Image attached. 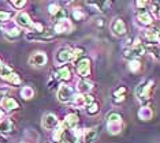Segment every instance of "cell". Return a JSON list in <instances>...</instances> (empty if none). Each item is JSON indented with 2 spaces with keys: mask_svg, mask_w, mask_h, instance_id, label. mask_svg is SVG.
<instances>
[{
  "mask_svg": "<svg viewBox=\"0 0 160 143\" xmlns=\"http://www.w3.org/2000/svg\"><path fill=\"white\" fill-rule=\"evenodd\" d=\"M55 36H53V33L51 31H32V33H28L26 34V38L30 40V41H49V40H52Z\"/></svg>",
  "mask_w": 160,
  "mask_h": 143,
  "instance_id": "obj_1",
  "label": "cell"
},
{
  "mask_svg": "<svg viewBox=\"0 0 160 143\" xmlns=\"http://www.w3.org/2000/svg\"><path fill=\"white\" fill-rule=\"evenodd\" d=\"M29 63L32 65H34V67H42L47 63V55L44 52H36L30 56Z\"/></svg>",
  "mask_w": 160,
  "mask_h": 143,
  "instance_id": "obj_2",
  "label": "cell"
},
{
  "mask_svg": "<svg viewBox=\"0 0 160 143\" xmlns=\"http://www.w3.org/2000/svg\"><path fill=\"white\" fill-rule=\"evenodd\" d=\"M58 98L60 102H68L72 100V90L71 87H68L67 85H62L59 91H58Z\"/></svg>",
  "mask_w": 160,
  "mask_h": 143,
  "instance_id": "obj_3",
  "label": "cell"
},
{
  "mask_svg": "<svg viewBox=\"0 0 160 143\" xmlns=\"http://www.w3.org/2000/svg\"><path fill=\"white\" fill-rule=\"evenodd\" d=\"M71 53H72V50H70L68 48H62V49H59L55 56L56 63L63 64V63H66V61L71 60Z\"/></svg>",
  "mask_w": 160,
  "mask_h": 143,
  "instance_id": "obj_4",
  "label": "cell"
},
{
  "mask_svg": "<svg viewBox=\"0 0 160 143\" xmlns=\"http://www.w3.org/2000/svg\"><path fill=\"white\" fill-rule=\"evenodd\" d=\"M41 124L45 130H53V128L58 126V117L55 115H52V113H47V115L42 117Z\"/></svg>",
  "mask_w": 160,
  "mask_h": 143,
  "instance_id": "obj_5",
  "label": "cell"
},
{
  "mask_svg": "<svg viewBox=\"0 0 160 143\" xmlns=\"http://www.w3.org/2000/svg\"><path fill=\"white\" fill-rule=\"evenodd\" d=\"M111 30L115 36H123L126 33V25L122 19H114L111 23Z\"/></svg>",
  "mask_w": 160,
  "mask_h": 143,
  "instance_id": "obj_6",
  "label": "cell"
},
{
  "mask_svg": "<svg viewBox=\"0 0 160 143\" xmlns=\"http://www.w3.org/2000/svg\"><path fill=\"white\" fill-rule=\"evenodd\" d=\"M17 25H19L21 27H33V22H32L30 17L26 12H19L15 18Z\"/></svg>",
  "mask_w": 160,
  "mask_h": 143,
  "instance_id": "obj_7",
  "label": "cell"
},
{
  "mask_svg": "<svg viewBox=\"0 0 160 143\" xmlns=\"http://www.w3.org/2000/svg\"><path fill=\"white\" fill-rule=\"evenodd\" d=\"M77 71L81 76H88L90 71V61L88 59H82L79 60V63L77 64Z\"/></svg>",
  "mask_w": 160,
  "mask_h": 143,
  "instance_id": "obj_8",
  "label": "cell"
},
{
  "mask_svg": "<svg viewBox=\"0 0 160 143\" xmlns=\"http://www.w3.org/2000/svg\"><path fill=\"white\" fill-rule=\"evenodd\" d=\"M48 11H49V14L52 15V18L55 21H63L64 19V11L60 8L59 6H56V4H51L48 7Z\"/></svg>",
  "mask_w": 160,
  "mask_h": 143,
  "instance_id": "obj_9",
  "label": "cell"
},
{
  "mask_svg": "<svg viewBox=\"0 0 160 143\" xmlns=\"http://www.w3.org/2000/svg\"><path fill=\"white\" fill-rule=\"evenodd\" d=\"M77 108H82V106H86V105H92L93 104V97L90 95H79V97H75L74 101H72Z\"/></svg>",
  "mask_w": 160,
  "mask_h": 143,
  "instance_id": "obj_10",
  "label": "cell"
},
{
  "mask_svg": "<svg viewBox=\"0 0 160 143\" xmlns=\"http://www.w3.org/2000/svg\"><path fill=\"white\" fill-rule=\"evenodd\" d=\"M2 105H3V108H4V111H7V112L15 111V109L19 108V104H18L14 98H10V97H6L4 100L2 101Z\"/></svg>",
  "mask_w": 160,
  "mask_h": 143,
  "instance_id": "obj_11",
  "label": "cell"
},
{
  "mask_svg": "<svg viewBox=\"0 0 160 143\" xmlns=\"http://www.w3.org/2000/svg\"><path fill=\"white\" fill-rule=\"evenodd\" d=\"M12 131V122L10 119H3L0 120V132L7 134Z\"/></svg>",
  "mask_w": 160,
  "mask_h": 143,
  "instance_id": "obj_12",
  "label": "cell"
},
{
  "mask_svg": "<svg viewBox=\"0 0 160 143\" xmlns=\"http://www.w3.org/2000/svg\"><path fill=\"white\" fill-rule=\"evenodd\" d=\"M138 21H141L142 25H151L152 23V18L145 10H140V12H138Z\"/></svg>",
  "mask_w": 160,
  "mask_h": 143,
  "instance_id": "obj_13",
  "label": "cell"
},
{
  "mask_svg": "<svg viewBox=\"0 0 160 143\" xmlns=\"http://www.w3.org/2000/svg\"><path fill=\"white\" fill-rule=\"evenodd\" d=\"M77 123H78L77 116H75V115H68V116L66 117V120H64V123H63V127L74 128L75 126H77Z\"/></svg>",
  "mask_w": 160,
  "mask_h": 143,
  "instance_id": "obj_14",
  "label": "cell"
},
{
  "mask_svg": "<svg viewBox=\"0 0 160 143\" xmlns=\"http://www.w3.org/2000/svg\"><path fill=\"white\" fill-rule=\"evenodd\" d=\"M78 90L81 91V93H88V91L92 90V83H90L89 80H79Z\"/></svg>",
  "mask_w": 160,
  "mask_h": 143,
  "instance_id": "obj_15",
  "label": "cell"
},
{
  "mask_svg": "<svg viewBox=\"0 0 160 143\" xmlns=\"http://www.w3.org/2000/svg\"><path fill=\"white\" fill-rule=\"evenodd\" d=\"M56 78L58 79H62V80H67L70 78V69L67 67H62L59 71L56 72Z\"/></svg>",
  "mask_w": 160,
  "mask_h": 143,
  "instance_id": "obj_16",
  "label": "cell"
},
{
  "mask_svg": "<svg viewBox=\"0 0 160 143\" xmlns=\"http://www.w3.org/2000/svg\"><path fill=\"white\" fill-rule=\"evenodd\" d=\"M12 69H11V67H8V65H6V64H3L2 65V67H0V78H2V79H7V78H8V76L10 75H11L12 74Z\"/></svg>",
  "mask_w": 160,
  "mask_h": 143,
  "instance_id": "obj_17",
  "label": "cell"
},
{
  "mask_svg": "<svg viewBox=\"0 0 160 143\" xmlns=\"http://www.w3.org/2000/svg\"><path fill=\"white\" fill-rule=\"evenodd\" d=\"M19 34H21V30L17 27H11L10 30L6 31V37L8 40H15V38L19 37Z\"/></svg>",
  "mask_w": 160,
  "mask_h": 143,
  "instance_id": "obj_18",
  "label": "cell"
},
{
  "mask_svg": "<svg viewBox=\"0 0 160 143\" xmlns=\"http://www.w3.org/2000/svg\"><path fill=\"white\" fill-rule=\"evenodd\" d=\"M96 130H89V131H86L85 132V143H93L94 142V139H96Z\"/></svg>",
  "mask_w": 160,
  "mask_h": 143,
  "instance_id": "obj_19",
  "label": "cell"
},
{
  "mask_svg": "<svg viewBox=\"0 0 160 143\" xmlns=\"http://www.w3.org/2000/svg\"><path fill=\"white\" fill-rule=\"evenodd\" d=\"M33 94H34V91L32 87H23V89L21 90V95H22L25 100H30V98L33 97Z\"/></svg>",
  "mask_w": 160,
  "mask_h": 143,
  "instance_id": "obj_20",
  "label": "cell"
},
{
  "mask_svg": "<svg viewBox=\"0 0 160 143\" xmlns=\"http://www.w3.org/2000/svg\"><path fill=\"white\" fill-rule=\"evenodd\" d=\"M6 80H7V82H8V83H11V85H15V86H18V85H19V83H21V78H19V76H18V75L15 74V72H12V74L10 75V76H8V78H7Z\"/></svg>",
  "mask_w": 160,
  "mask_h": 143,
  "instance_id": "obj_21",
  "label": "cell"
},
{
  "mask_svg": "<svg viewBox=\"0 0 160 143\" xmlns=\"http://www.w3.org/2000/svg\"><path fill=\"white\" fill-rule=\"evenodd\" d=\"M112 123H121V116L118 113H111L110 117H108V126Z\"/></svg>",
  "mask_w": 160,
  "mask_h": 143,
  "instance_id": "obj_22",
  "label": "cell"
},
{
  "mask_svg": "<svg viewBox=\"0 0 160 143\" xmlns=\"http://www.w3.org/2000/svg\"><path fill=\"white\" fill-rule=\"evenodd\" d=\"M12 14L11 12H7V11H0V23H4L11 18Z\"/></svg>",
  "mask_w": 160,
  "mask_h": 143,
  "instance_id": "obj_23",
  "label": "cell"
},
{
  "mask_svg": "<svg viewBox=\"0 0 160 143\" xmlns=\"http://www.w3.org/2000/svg\"><path fill=\"white\" fill-rule=\"evenodd\" d=\"M97 112H99V106H97L96 104L89 105V109H88V113H89V115H93V113H97Z\"/></svg>",
  "mask_w": 160,
  "mask_h": 143,
  "instance_id": "obj_24",
  "label": "cell"
},
{
  "mask_svg": "<svg viewBox=\"0 0 160 143\" xmlns=\"http://www.w3.org/2000/svg\"><path fill=\"white\" fill-rule=\"evenodd\" d=\"M26 4V2H11V6H14L15 8H22Z\"/></svg>",
  "mask_w": 160,
  "mask_h": 143,
  "instance_id": "obj_25",
  "label": "cell"
},
{
  "mask_svg": "<svg viewBox=\"0 0 160 143\" xmlns=\"http://www.w3.org/2000/svg\"><path fill=\"white\" fill-rule=\"evenodd\" d=\"M129 67H130V69H132V71H137V69L140 68V63H138V61H132Z\"/></svg>",
  "mask_w": 160,
  "mask_h": 143,
  "instance_id": "obj_26",
  "label": "cell"
},
{
  "mask_svg": "<svg viewBox=\"0 0 160 143\" xmlns=\"http://www.w3.org/2000/svg\"><path fill=\"white\" fill-rule=\"evenodd\" d=\"M4 94H6V91H4V90H0V101L4 100V98H3V97H4Z\"/></svg>",
  "mask_w": 160,
  "mask_h": 143,
  "instance_id": "obj_27",
  "label": "cell"
},
{
  "mask_svg": "<svg viewBox=\"0 0 160 143\" xmlns=\"http://www.w3.org/2000/svg\"><path fill=\"white\" fill-rule=\"evenodd\" d=\"M2 65H3V64H2V60H0V67H2Z\"/></svg>",
  "mask_w": 160,
  "mask_h": 143,
  "instance_id": "obj_28",
  "label": "cell"
},
{
  "mask_svg": "<svg viewBox=\"0 0 160 143\" xmlns=\"http://www.w3.org/2000/svg\"><path fill=\"white\" fill-rule=\"evenodd\" d=\"M159 17H160V12H159Z\"/></svg>",
  "mask_w": 160,
  "mask_h": 143,
  "instance_id": "obj_29",
  "label": "cell"
}]
</instances>
